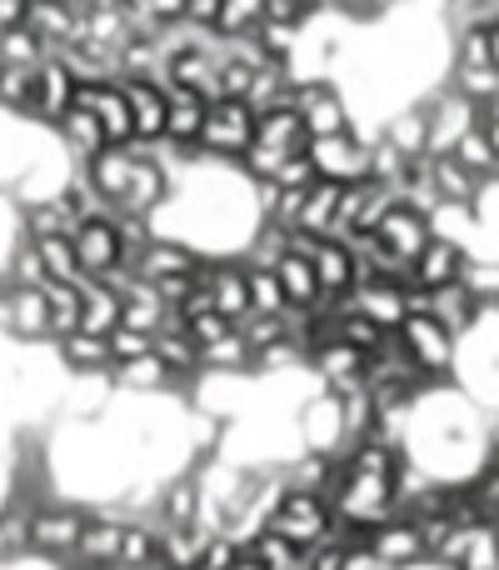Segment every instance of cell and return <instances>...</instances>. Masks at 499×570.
I'll return each instance as SVG.
<instances>
[{
    "mask_svg": "<svg viewBox=\"0 0 499 570\" xmlns=\"http://www.w3.org/2000/svg\"><path fill=\"white\" fill-rule=\"evenodd\" d=\"M295 435H300V451L315 455H345V415H340V395L315 385V391L300 395L295 405Z\"/></svg>",
    "mask_w": 499,
    "mask_h": 570,
    "instance_id": "obj_3",
    "label": "cell"
},
{
    "mask_svg": "<svg viewBox=\"0 0 499 570\" xmlns=\"http://www.w3.org/2000/svg\"><path fill=\"white\" fill-rule=\"evenodd\" d=\"M86 176L96 180V190L110 200V210H116V200L126 196L130 176H136V150L130 146H106L96 160H86Z\"/></svg>",
    "mask_w": 499,
    "mask_h": 570,
    "instance_id": "obj_28",
    "label": "cell"
},
{
    "mask_svg": "<svg viewBox=\"0 0 499 570\" xmlns=\"http://www.w3.org/2000/svg\"><path fill=\"white\" fill-rule=\"evenodd\" d=\"M156 556H160V521H126L120 531V561L116 570H156Z\"/></svg>",
    "mask_w": 499,
    "mask_h": 570,
    "instance_id": "obj_35",
    "label": "cell"
},
{
    "mask_svg": "<svg viewBox=\"0 0 499 570\" xmlns=\"http://www.w3.org/2000/svg\"><path fill=\"white\" fill-rule=\"evenodd\" d=\"M330 525H335L330 495L295 491V485H285L280 505H275V515H270V531H280L285 541L300 546V551H310V546H330Z\"/></svg>",
    "mask_w": 499,
    "mask_h": 570,
    "instance_id": "obj_2",
    "label": "cell"
},
{
    "mask_svg": "<svg viewBox=\"0 0 499 570\" xmlns=\"http://www.w3.org/2000/svg\"><path fill=\"white\" fill-rule=\"evenodd\" d=\"M210 301L226 321H246L250 315V281H246V261L226 256V261H210Z\"/></svg>",
    "mask_w": 499,
    "mask_h": 570,
    "instance_id": "obj_22",
    "label": "cell"
},
{
    "mask_svg": "<svg viewBox=\"0 0 499 570\" xmlns=\"http://www.w3.org/2000/svg\"><path fill=\"white\" fill-rule=\"evenodd\" d=\"M415 281H390V276H375V281H365V285H355L350 291V305L360 315H370L375 325H385V331H400V321L410 315V291Z\"/></svg>",
    "mask_w": 499,
    "mask_h": 570,
    "instance_id": "obj_15",
    "label": "cell"
},
{
    "mask_svg": "<svg viewBox=\"0 0 499 570\" xmlns=\"http://www.w3.org/2000/svg\"><path fill=\"white\" fill-rule=\"evenodd\" d=\"M380 136L410 160L430 156V120H425V106H405V110H395V116H385Z\"/></svg>",
    "mask_w": 499,
    "mask_h": 570,
    "instance_id": "obj_31",
    "label": "cell"
},
{
    "mask_svg": "<svg viewBox=\"0 0 499 570\" xmlns=\"http://www.w3.org/2000/svg\"><path fill=\"white\" fill-rule=\"evenodd\" d=\"M485 451H490V465H499V405L485 411Z\"/></svg>",
    "mask_w": 499,
    "mask_h": 570,
    "instance_id": "obj_52",
    "label": "cell"
},
{
    "mask_svg": "<svg viewBox=\"0 0 499 570\" xmlns=\"http://www.w3.org/2000/svg\"><path fill=\"white\" fill-rule=\"evenodd\" d=\"M455 160H460L465 170H470L480 186H490V180H499V156H495V146H490V136H485V126H470L460 140H455V150H450Z\"/></svg>",
    "mask_w": 499,
    "mask_h": 570,
    "instance_id": "obj_38",
    "label": "cell"
},
{
    "mask_svg": "<svg viewBox=\"0 0 499 570\" xmlns=\"http://www.w3.org/2000/svg\"><path fill=\"white\" fill-rule=\"evenodd\" d=\"M465 285H470L485 305H499V256H470V266H465Z\"/></svg>",
    "mask_w": 499,
    "mask_h": 570,
    "instance_id": "obj_46",
    "label": "cell"
},
{
    "mask_svg": "<svg viewBox=\"0 0 499 570\" xmlns=\"http://www.w3.org/2000/svg\"><path fill=\"white\" fill-rule=\"evenodd\" d=\"M70 106H76V76L66 70V60H60V56H46V60L36 66V90H30V120H36L40 130H50Z\"/></svg>",
    "mask_w": 499,
    "mask_h": 570,
    "instance_id": "obj_11",
    "label": "cell"
},
{
    "mask_svg": "<svg viewBox=\"0 0 499 570\" xmlns=\"http://www.w3.org/2000/svg\"><path fill=\"white\" fill-rule=\"evenodd\" d=\"M295 110H300V120H305V136H340V130H355L350 100L340 96V86H335L330 76L295 86Z\"/></svg>",
    "mask_w": 499,
    "mask_h": 570,
    "instance_id": "obj_8",
    "label": "cell"
},
{
    "mask_svg": "<svg viewBox=\"0 0 499 570\" xmlns=\"http://www.w3.org/2000/svg\"><path fill=\"white\" fill-rule=\"evenodd\" d=\"M275 276H280V291H285V305H300V311H315L320 305V276H315V261L300 256V250H285L275 261Z\"/></svg>",
    "mask_w": 499,
    "mask_h": 570,
    "instance_id": "obj_27",
    "label": "cell"
},
{
    "mask_svg": "<svg viewBox=\"0 0 499 570\" xmlns=\"http://www.w3.org/2000/svg\"><path fill=\"white\" fill-rule=\"evenodd\" d=\"M465 266H470V250L455 246V240L430 236V246L415 256L410 281L420 285V291H440V285H450V281H465Z\"/></svg>",
    "mask_w": 499,
    "mask_h": 570,
    "instance_id": "obj_18",
    "label": "cell"
},
{
    "mask_svg": "<svg viewBox=\"0 0 499 570\" xmlns=\"http://www.w3.org/2000/svg\"><path fill=\"white\" fill-rule=\"evenodd\" d=\"M106 345H110V371H116V365L140 361V355L156 351V335H150V331H136V325H116V331L106 335Z\"/></svg>",
    "mask_w": 499,
    "mask_h": 570,
    "instance_id": "obj_45",
    "label": "cell"
},
{
    "mask_svg": "<svg viewBox=\"0 0 499 570\" xmlns=\"http://www.w3.org/2000/svg\"><path fill=\"white\" fill-rule=\"evenodd\" d=\"M206 525H160V556H156V570H200V556L210 546Z\"/></svg>",
    "mask_w": 499,
    "mask_h": 570,
    "instance_id": "obj_25",
    "label": "cell"
},
{
    "mask_svg": "<svg viewBox=\"0 0 499 570\" xmlns=\"http://www.w3.org/2000/svg\"><path fill=\"white\" fill-rule=\"evenodd\" d=\"M120 90H126V100H130L136 140H160V136H166V86L126 76V80H120Z\"/></svg>",
    "mask_w": 499,
    "mask_h": 570,
    "instance_id": "obj_24",
    "label": "cell"
},
{
    "mask_svg": "<svg viewBox=\"0 0 499 570\" xmlns=\"http://www.w3.org/2000/svg\"><path fill=\"white\" fill-rule=\"evenodd\" d=\"M6 341L10 345H50V311H46V291H40V285H16Z\"/></svg>",
    "mask_w": 499,
    "mask_h": 570,
    "instance_id": "obj_19",
    "label": "cell"
},
{
    "mask_svg": "<svg viewBox=\"0 0 499 570\" xmlns=\"http://www.w3.org/2000/svg\"><path fill=\"white\" fill-rule=\"evenodd\" d=\"M315 180H320V176H315L310 156H305V150H295V156L280 166V176H275V186H285V190H310Z\"/></svg>",
    "mask_w": 499,
    "mask_h": 570,
    "instance_id": "obj_49",
    "label": "cell"
},
{
    "mask_svg": "<svg viewBox=\"0 0 499 570\" xmlns=\"http://www.w3.org/2000/svg\"><path fill=\"white\" fill-rule=\"evenodd\" d=\"M246 281H250V315H280L285 311V291H280L275 266H246Z\"/></svg>",
    "mask_w": 499,
    "mask_h": 570,
    "instance_id": "obj_42",
    "label": "cell"
},
{
    "mask_svg": "<svg viewBox=\"0 0 499 570\" xmlns=\"http://www.w3.org/2000/svg\"><path fill=\"white\" fill-rule=\"evenodd\" d=\"M166 80L176 90H196V96H206V100H220V60L200 46L176 50L166 66Z\"/></svg>",
    "mask_w": 499,
    "mask_h": 570,
    "instance_id": "obj_21",
    "label": "cell"
},
{
    "mask_svg": "<svg viewBox=\"0 0 499 570\" xmlns=\"http://www.w3.org/2000/svg\"><path fill=\"white\" fill-rule=\"evenodd\" d=\"M90 521V505L80 501H66V495H56V501H40L26 511V535H30V556L36 561H70V551H76L80 531H86Z\"/></svg>",
    "mask_w": 499,
    "mask_h": 570,
    "instance_id": "obj_1",
    "label": "cell"
},
{
    "mask_svg": "<svg viewBox=\"0 0 499 570\" xmlns=\"http://www.w3.org/2000/svg\"><path fill=\"white\" fill-rule=\"evenodd\" d=\"M40 60H46V46H40L26 26L0 30V66H30V70H36Z\"/></svg>",
    "mask_w": 499,
    "mask_h": 570,
    "instance_id": "obj_43",
    "label": "cell"
},
{
    "mask_svg": "<svg viewBox=\"0 0 499 570\" xmlns=\"http://www.w3.org/2000/svg\"><path fill=\"white\" fill-rule=\"evenodd\" d=\"M36 250H40V271H46V281H60V285H80V281H90L86 271H80L76 240H70V236H40V240H36Z\"/></svg>",
    "mask_w": 499,
    "mask_h": 570,
    "instance_id": "obj_39",
    "label": "cell"
},
{
    "mask_svg": "<svg viewBox=\"0 0 499 570\" xmlns=\"http://www.w3.org/2000/svg\"><path fill=\"white\" fill-rule=\"evenodd\" d=\"M305 156H310L315 176L335 180V186H350V180L370 176V140L340 130V136H310L305 140Z\"/></svg>",
    "mask_w": 499,
    "mask_h": 570,
    "instance_id": "obj_6",
    "label": "cell"
},
{
    "mask_svg": "<svg viewBox=\"0 0 499 570\" xmlns=\"http://www.w3.org/2000/svg\"><path fill=\"white\" fill-rule=\"evenodd\" d=\"M120 325V295L106 281L90 276L80 285V331L86 335H110Z\"/></svg>",
    "mask_w": 499,
    "mask_h": 570,
    "instance_id": "obj_33",
    "label": "cell"
},
{
    "mask_svg": "<svg viewBox=\"0 0 499 570\" xmlns=\"http://www.w3.org/2000/svg\"><path fill=\"white\" fill-rule=\"evenodd\" d=\"M70 240H76V256H80V271L86 276H106V271H116V266H126L120 261V236H116V220L110 216H90V220H80L76 230H70Z\"/></svg>",
    "mask_w": 499,
    "mask_h": 570,
    "instance_id": "obj_16",
    "label": "cell"
},
{
    "mask_svg": "<svg viewBox=\"0 0 499 570\" xmlns=\"http://www.w3.org/2000/svg\"><path fill=\"white\" fill-rule=\"evenodd\" d=\"M250 140H255L250 100H240V96L210 100V106H206V130H200V146L196 150H206V156H216V160H240L250 150Z\"/></svg>",
    "mask_w": 499,
    "mask_h": 570,
    "instance_id": "obj_5",
    "label": "cell"
},
{
    "mask_svg": "<svg viewBox=\"0 0 499 570\" xmlns=\"http://www.w3.org/2000/svg\"><path fill=\"white\" fill-rule=\"evenodd\" d=\"M425 166H430L435 196L450 200V206H475V196H480V180H475L470 170L460 166V160H455V156H425Z\"/></svg>",
    "mask_w": 499,
    "mask_h": 570,
    "instance_id": "obj_34",
    "label": "cell"
},
{
    "mask_svg": "<svg viewBox=\"0 0 499 570\" xmlns=\"http://www.w3.org/2000/svg\"><path fill=\"white\" fill-rule=\"evenodd\" d=\"M375 236H380V246L390 250L400 266H415V256L430 246V216L405 206V200H395V206L385 210V220L375 226Z\"/></svg>",
    "mask_w": 499,
    "mask_h": 570,
    "instance_id": "obj_13",
    "label": "cell"
},
{
    "mask_svg": "<svg viewBox=\"0 0 499 570\" xmlns=\"http://www.w3.org/2000/svg\"><path fill=\"white\" fill-rule=\"evenodd\" d=\"M365 546H370V556L385 570H415V566L430 561V546H425L420 521H415V515H405V511H395L390 521L370 525V531H365Z\"/></svg>",
    "mask_w": 499,
    "mask_h": 570,
    "instance_id": "obj_7",
    "label": "cell"
},
{
    "mask_svg": "<svg viewBox=\"0 0 499 570\" xmlns=\"http://www.w3.org/2000/svg\"><path fill=\"white\" fill-rule=\"evenodd\" d=\"M395 190L385 186V180H350V186L340 190V220H335V236H355V230H375L385 220V210L395 206Z\"/></svg>",
    "mask_w": 499,
    "mask_h": 570,
    "instance_id": "obj_9",
    "label": "cell"
},
{
    "mask_svg": "<svg viewBox=\"0 0 499 570\" xmlns=\"http://www.w3.org/2000/svg\"><path fill=\"white\" fill-rule=\"evenodd\" d=\"M410 6V0H375V10H380V16H390V10H405Z\"/></svg>",
    "mask_w": 499,
    "mask_h": 570,
    "instance_id": "obj_55",
    "label": "cell"
},
{
    "mask_svg": "<svg viewBox=\"0 0 499 570\" xmlns=\"http://www.w3.org/2000/svg\"><path fill=\"white\" fill-rule=\"evenodd\" d=\"M365 361H370V355L355 351V345H345V341H335V335H320V341L310 345V371H315V381H320L325 391H335V395H345V391H355V385H365Z\"/></svg>",
    "mask_w": 499,
    "mask_h": 570,
    "instance_id": "obj_10",
    "label": "cell"
},
{
    "mask_svg": "<svg viewBox=\"0 0 499 570\" xmlns=\"http://www.w3.org/2000/svg\"><path fill=\"white\" fill-rule=\"evenodd\" d=\"M240 556H246V546H240L230 531H216L206 546V556H200V570H236Z\"/></svg>",
    "mask_w": 499,
    "mask_h": 570,
    "instance_id": "obj_47",
    "label": "cell"
},
{
    "mask_svg": "<svg viewBox=\"0 0 499 570\" xmlns=\"http://www.w3.org/2000/svg\"><path fill=\"white\" fill-rule=\"evenodd\" d=\"M206 96L196 90H166V140H180V146H200V130H206Z\"/></svg>",
    "mask_w": 499,
    "mask_h": 570,
    "instance_id": "obj_26",
    "label": "cell"
},
{
    "mask_svg": "<svg viewBox=\"0 0 499 570\" xmlns=\"http://www.w3.org/2000/svg\"><path fill=\"white\" fill-rule=\"evenodd\" d=\"M76 26H80V16L70 0H30V10H26V30L46 46V56H60L76 40Z\"/></svg>",
    "mask_w": 499,
    "mask_h": 570,
    "instance_id": "obj_20",
    "label": "cell"
},
{
    "mask_svg": "<svg viewBox=\"0 0 499 570\" xmlns=\"http://www.w3.org/2000/svg\"><path fill=\"white\" fill-rule=\"evenodd\" d=\"M495 531H499V515H495Z\"/></svg>",
    "mask_w": 499,
    "mask_h": 570,
    "instance_id": "obj_57",
    "label": "cell"
},
{
    "mask_svg": "<svg viewBox=\"0 0 499 570\" xmlns=\"http://www.w3.org/2000/svg\"><path fill=\"white\" fill-rule=\"evenodd\" d=\"M485 311H495V305H485L465 281H450V285H440V291H430V305H425V315H435V321H440L455 341H460V335H470L475 325H480Z\"/></svg>",
    "mask_w": 499,
    "mask_h": 570,
    "instance_id": "obj_17",
    "label": "cell"
},
{
    "mask_svg": "<svg viewBox=\"0 0 499 570\" xmlns=\"http://www.w3.org/2000/svg\"><path fill=\"white\" fill-rule=\"evenodd\" d=\"M246 556H250V561L260 566V570H300V561H305L300 546H290L280 531H270V525H265L260 535H250V541H246Z\"/></svg>",
    "mask_w": 499,
    "mask_h": 570,
    "instance_id": "obj_41",
    "label": "cell"
},
{
    "mask_svg": "<svg viewBox=\"0 0 499 570\" xmlns=\"http://www.w3.org/2000/svg\"><path fill=\"white\" fill-rule=\"evenodd\" d=\"M260 20H265V0H220L216 30L220 36H250Z\"/></svg>",
    "mask_w": 499,
    "mask_h": 570,
    "instance_id": "obj_44",
    "label": "cell"
},
{
    "mask_svg": "<svg viewBox=\"0 0 499 570\" xmlns=\"http://www.w3.org/2000/svg\"><path fill=\"white\" fill-rule=\"evenodd\" d=\"M186 331H190V341L196 345H216V341H226V335L236 331V321H226L220 311H200V315H186Z\"/></svg>",
    "mask_w": 499,
    "mask_h": 570,
    "instance_id": "obj_48",
    "label": "cell"
},
{
    "mask_svg": "<svg viewBox=\"0 0 499 570\" xmlns=\"http://www.w3.org/2000/svg\"><path fill=\"white\" fill-rule=\"evenodd\" d=\"M200 371H216V375H255V351L250 341L240 335V325L216 345H200Z\"/></svg>",
    "mask_w": 499,
    "mask_h": 570,
    "instance_id": "obj_36",
    "label": "cell"
},
{
    "mask_svg": "<svg viewBox=\"0 0 499 570\" xmlns=\"http://www.w3.org/2000/svg\"><path fill=\"white\" fill-rule=\"evenodd\" d=\"M220 0H186V20L190 26H216Z\"/></svg>",
    "mask_w": 499,
    "mask_h": 570,
    "instance_id": "obj_50",
    "label": "cell"
},
{
    "mask_svg": "<svg viewBox=\"0 0 499 570\" xmlns=\"http://www.w3.org/2000/svg\"><path fill=\"white\" fill-rule=\"evenodd\" d=\"M56 361L66 375H106L110 371V345L106 335H66V341H56Z\"/></svg>",
    "mask_w": 499,
    "mask_h": 570,
    "instance_id": "obj_30",
    "label": "cell"
},
{
    "mask_svg": "<svg viewBox=\"0 0 499 570\" xmlns=\"http://www.w3.org/2000/svg\"><path fill=\"white\" fill-rule=\"evenodd\" d=\"M120 531H126V521L110 511H90L86 531H80L76 551H70V570H116L120 561Z\"/></svg>",
    "mask_w": 499,
    "mask_h": 570,
    "instance_id": "obj_14",
    "label": "cell"
},
{
    "mask_svg": "<svg viewBox=\"0 0 499 570\" xmlns=\"http://www.w3.org/2000/svg\"><path fill=\"white\" fill-rule=\"evenodd\" d=\"M480 126H485V136H490V146H495V156H499V106H495V110H485Z\"/></svg>",
    "mask_w": 499,
    "mask_h": 570,
    "instance_id": "obj_53",
    "label": "cell"
},
{
    "mask_svg": "<svg viewBox=\"0 0 499 570\" xmlns=\"http://www.w3.org/2000/svg\"><path fill=\"white\" fill-rule=\"evenodd\" d=\"M400 345L410 351V361L420 365V375H430V381H450L455 375V361H460V341H455L450 331H445L435 315L415 311L400 321Z\"/></svg>",
    "mask_w": 499,
    "mask_h": 570,
    "instance_id": "obj_4",
    "label": "cell"
},
{
    "mask_svg": "<svg viewBox=\"0 0 499 570\" xmlns=\"http://www.w3.org/2000/svg\"><path fill=\"white\" fill-rule=\"evenodd\" d=\"M236 570H260V566H255V561H250V556H240V566H236Z\"/></svg>",
    "mask_w": 499,
    "mask_h": 570,
    "instance_id": "obj_56",
    "label": "cell"
},
{
    "mask_svg": "<svg viewBox=\"0 0 499 570\" xmlns=\"http://www.w3.org/2000/svg\"><path fill=\"white\" fill-rule=\"evenodd\" d=\"M485 36H490V66L499 70V20L495 26H485Z\"/></svg>",
    "mask_w": 499,
    "mask_h": 570,
    "instance_id": "obj_54",
    "label": "cell"
},
{
    "mask_svg": "<svg viewBox=\"0 0 499 570\" xmlns=\"http://www.w3.org/2000/svg\"><path fill=\"white\" fill-rule=\"evenodd\" d=\"M80 285H60V281L40 285V291H46V311H50V345L80 331Z\"/></svg>",
    "mask_w": 499,
    "mask_h": 570,
    "instance_id": "obj_37",
    "label": "cell"
},
{
    "mask_svg": "<svg viewBox=\"0 0 499 570\" xmlns=\"http://www.w3.org/2000/svg\"><path fill=\"white\" fill-rule=\"evenodd\" d=\"M340 570H385L380 561H375V556H370V546H350V551H345V561H340Z\"/></svg>",
    "mask_w": 499,
    "mask_h": 570,
    "instance_id": "obj_51",
    "label": "cell"
},
{
    "mask_svg": "<svg viewBox=\"0 0 499 570\" xmlns=\"http://www.w3.org/2000/svg\"><path fill=\"white\" fill-rule=\"evenodd\" d=\"M305 120L295 106H280V110H260L255 116V146H270L280 150V156H295V150H305Z\"/></svg>",
    "mask_w": 499,
    "mask_h": 570,
    "instance_id": "obj_29",
    "label": "cell"
},
{
    "mask_svg": "<svg viewBox=\"0 0 499 570\" xmlns=\"http://www.w3.org/2000/svg\"><path fill=\"white\" fill-rule=\"evenodd\" d=\"M450 90H460L470 106L495 110L499 106V70L495 66H450Z\"/></svg>",
    "mask_w": 499,
    "mask_h": 570,
    "instance_id": "obj_40",
    "label": "cell"
},
{
    "mask_svg": "<svg viewBox=\"0 0 499 570\" xmlns=\"http://www.w3.org/2000/svg\"><path fill=\"white\" fill-rule=\"evenodd\" d=\"M200 250L196 246H186V240H176V236H156L146 250H140V261H136V271L146 281H170V276H196V266H200Z\"/></svg>",
    "mask_w": 499,
    "mask_h": 570,
    "instance_id": "obj_23",
    "label": "cell"
},
{
    "mask_svg": "<svg viewBox=\"0 0 499 570\" xmlns=\"http://www.w3.org/2000/svg\"><path fill=\"white\" fill-rule=\"evenodd\" d=\"M76 106H86L100 120L110 146H130L136 140V120H130V100L120 80H96V86H76Z\"/></svg>",
    "mask_w": 499,
    "mask_h": 570,
    "instance_id": "obj_12",
    "label": "cell"
},
{
    "mask_svg": "<svg viewBox=\"0 0 499 570\" xmlns=\"http://www.w3.org/2000/svg\"><path fill=\"white\" fill-rule=\"evenodd\" d=\"M340 190L335 180H315L310 190H305V206H300V220H295V230H305V236H335V220H340Z\"/></svg>",
    "mask_w": 499,
    "mask_h": 570,
    "instance_id": "obj_32",
    "label": "cell"
}]
</instances>
